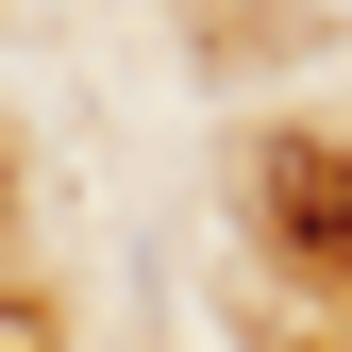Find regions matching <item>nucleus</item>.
I'll use <instances>...</instances> for the list:
<instances>
[{"label": "nucleus", "instance_id": "nucleus-1", "mask_svg": "<svg viewBox=\"0 0 352 352\" xmlns=\"http://www.w3.org/2000/svg\"><path fill=\"white\" fill-rule=\"evenodd\" d=\"M269 218H285L302 252H336V269H352V151H319V135L269 151Z\"/></svg>", "mask_w": 352, "mask_h": 352}]
</instances>
